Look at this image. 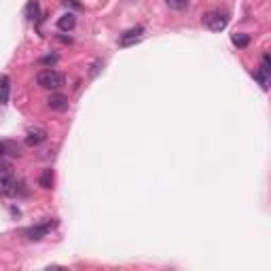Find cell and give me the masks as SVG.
Returning <instances> with one entry per match:
<instances>
[{"label":"cell","mask_w":271,"mask_h":271,"mask_svg":"<svg viewBox=\"0 0 271 271\" xmlns=\"http://www.w3.org/2000/svg\"><path fill=\"white\" fill-rule=\"evenodd\" d=\"M9 176H13V168H11L9 163H0V180L9 178Z\"/></svg>","instance_id":"obj_14"},{"label":"cell","mask_w":271,"mask_h":271,"mask_svg":"<svg viewBox=\"0 0 271 271\" xmlns=\"http://www.w3.org/2000/svg\"><path fill=\"white\" fill-rule=\"evenodd\" d=\"M142 36H144V28H142V26L132 28V30H127L123 36L119 38V45H121V47H132V45H136V43L142 41Z\"/></svg>","instance_id":"obj_5"},{"label":"cell","mask_w":271,"mask_h":271,"mask_svg":"<svg viewBox=\"0 0 271 271\" xmlns=\"http://www.w3.org/2000/svg\"><path fill=\"white\" fill-rule=\"evenodd\" d=\"M204 23L212 32H220V30L227 28V15L220 13V11H208L204 15Z\"/></svg>","instance_id":"obj_2"},{"label":"cell","mask_w":271,"mask_h":271,"mask_svg":"<svg viewBox=\"0 0 271 271\" xmlns=\"http://www.w3.org/2000/svg\"><path fill=\"white\" fill-rule=\"evenodd\" d=\"M38 13H41L38 3H36V0H30V3H28V7H26V15H28V19L36 21V19H38Z\"/></svg>","instance_id":"obj_11"},{"label":"cell","mask_w":271,"mask_h":271,"mask_svg":"<svg viewBox=\"0 0 271 271\" xmlns=\"http://www.w3.org/2000/svg\"><path fill=\"white\" fill-rule=\"evenodd\" d=\"M36 83L43 89H60V87H64L66 79H64L62 72H57V70L49 68V70H41V72L36 74Z\"/></svg>","instance_id":"obj_1"},{"label":"cell","mask_w":271,"mask_h":271,"mask_svg":"<svg viewBox=\"0 0 271 271\" xmlns=\"http://www.w3.org/2000/svg\"><path fill=\"white\" fill-rule=\"evenodd\" d=\"M47 104H49L51 110H57V112H66L68 110V98L62 96V93H53V96H49Z\"/></svg>","instance_id":"obj_6"},{"label":"cell","mask_w":271,"mask_h":271,"mask_svg":"<svg viewBox=\"0 0 271 271\" xmlns=\"http://www.w3.org/2000/svg\"><path fill=\"white\" fill-rule=\"evenodd\" d=\"M231 43L238 47V49H246L250 45V34H244V32H235L231 36Z\"/></svg>","instance_id":"obj_10"},{"label":"cell","mask_w":271,"mask_h":271,"mask_svg":"<svg viewBox=\"0 0 271 271\" xmlns=\"http://www.w3.org/2000/svg\"><path fill=\"white\" fill-rule=\"evenodd\" d=\"M74 26H76V17H74L72 13H66V15H62L60 19H57V28H60L62 32L72 30Z\"/></svg>","instance_id":"obj_8"},{"label":"cell","mask_w":271,"mask_h":271,"mask_svg":"<svg viewBox=\"0 0 271 271\" xmlns=\"http://www.w3.org/2000/svg\"><path fill=\"white\" fill-rule=\"evenodd\" d=\"M5 146H7V150H9L13 157H19V146H15L13 142H5Z\"/></svg>","instance_id":"obj_16"},{"label":"cell","mask_w":271,"mask_h":271,"mask_svg":"<svg viewBox=\"0 0 271 271\" xmlns=\"http://www.w3.org/2000/svg\"><path fill=\"white\" fill-rule=\"evenodd\" d=\"M57 225L55 220H49V222H43V225H34V227H28V229H23V235H26L28 240H34V242H38L43 240L47 233H49L53 227Z\"/></svg>","instance_id":"obj_3"},{"label":"cell","mask_w":271,"mask_h":271,"mask_svg":"<svg viewBox=\"0 0 271 271\" xmlns=\"http://www.w3.org/2000/svg\"><path fill=\"white\" fill-rule=\"evenodd\" d=\"M269 74H271V66H269V53H265L263 55V64H261V68L254 72V79L258 81V85H261L263 89H267L269 87Z\"/></svg>","instance_id":"obj_4"},{"label":"cell","mask_w":271,"mask_h":271,"mask_svg":"<svg viewBox=\"0 0 271 271\" xmlns=\"http://www.w3.org/2000/svg\"><path fill=\"white\" fill-rule=\"evenodd\" d=\"M55 62H57V55H45L43 60H41V64H43V66H53Z\"/></svg>","instance_id":"obj_15"},{"label":"cell","mask_w":271,"mask_h":271,"mask_svg":"<svg viewBox=\"0 0 271 271\" xmlns=\"http://www.w3.org/2000/svg\"><path fill=\"white\" fill-rule=\"evenodd\" d=\"M5 152H7V146H5V142H0V159H3Z\"/></svg>","instance_id":"obj_17"},{"label":"cell","mask_w":271,"mask_h":271,"mask_svg":"<svg viewBox=\"0 0 271 271\" xmlns=\"http://www.w3.org/2000/svg\"><path fill=\"white\" fill-rule=\"evenodd\" d=\"M11 81L7 74L0 76V106H7L9 104V96H11Z\"/></svg>","instance_id":"obj_7"},{"label":"cell","mask_w":271,"mask_h":271,"mask_svg":"<svg viewBox=\"0 0 271 271\" xmlns=\"http://www.w3.org/2000/svg\"><path fill=\"white\" fill-rule=\"evenodd\" d=\"M38 184H41L43 188H51V186H53V170H45V172L41 174Z\"/></svg>","instance_id":"obj_12"},{"label":"cell","mask_w":271,"mask_h":271,"mask_svg":"<svg viewBox=\"0 0 271 271\" xmlns=\"http://www.w3.org/2000/svg\"><path fill=\"white\" fill-rule=\"evenodd\" d=\"M45 138H47V134L43 132V129H30V132H28V138H26V144H28V146H36V144L43 142Z\"/></svg>","instance_id":"obj_9"},{"label":"cell","mask_w":271,"mask_h":271,"mask_svg":"<svg viewBox=\"0 0 271 271\" xmlns=\"http://www.w3.org/2000/svg\"><path fill=\"white\" fill-rule=\"evenodd\" d=\"M166 5L174 11H184L188 9V0H166Z\"/></svg>","instance_id":"obj_13"}]
</instances>
